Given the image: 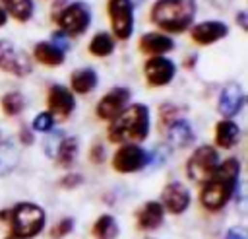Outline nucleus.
<instances>
[{"label": "nucleus", "mask_w": 248, "mask_h": 239, "mask_svg": "<svg viewBox=\"0 0 248 239\" xmlns=\"http://www.w3.org/2000/svg\"><path fill=\"white\" fill-rule=\"evenodd\" d=\"M72 229H74V218H62V220H58V222L52 225L50 237H52V239H64L66 235L72 233Z\"/></svg>", "instance_id": "obj_30"}, {"label": "nucleus", "mask_w": 248, "mask_h": 239, "mask_svg": "<svg viewBox=\"0 0 248 239\" xmlns=\"http://www.w3.org/2000/svg\"><path fill=\"white\" fill-rule=\"evenodd\" d=\"M151 115L149 107L143 103L128 105L114 120L108 122L107 138L112 144H138L149 136Z\"/></svg>", "instance_id": "obj_2"}, {"label": "nucleus", "mask_w": 248, "mask_h": 239, "mask_svg": "<svg viewBox=\"0 0 248 239\" xmlns=\"http://www.w3.org/2000/svg\"><path fill=\"white\" fill-rule=\"evenodd\" d=\"M0 107H2L4 115L16 117V115H19V113L25 109V97H23V93H19V91H8V93L2 95Z\"/></svg>", "instance_id": "obj_26"}, {"label": "nucleus", "mask_w": 248, "mask_h": 239, "mask_svg": "<svg viewBox=\"0 0 248 239\" xmlns=\"http://www.w3.org/2000/svg\"><path fill=\"white\" fill-rule=\"evenodd\" d=\"M227 35H229V25L225 21H219V19H205L202 23H196L190 29L192 41L196 45H202V47L213 45V43L225 39Z\"/></svg>", "instance_id": "obj_14"}, {"label": "nucleus", "mask_w": 248, "mask_h": 239, "mask_svg": "<svg viewBox=\"0 0 248 239\" xmlns=\"http://www.w3.org/2000/svg\"><path fill=\"white\" fill-rule=\"evenodd\" d=\"M159 202H161V206H163L165 212L178 216V214H184L188 210V206L192 202V196H190V190L182 183L172 181V183H169L163 188Z\"/></svg>", "instance_id": "obj_12"}, {"label": "nucleus", "mask_w": 248, "mask_h": 239, "mask_svg": "<svg viewBox=\"0 0 248 239\" xmlns=\"http://www.w3.org/2000/svg\"><path fill=\"white\" fill-rule=\"evenodd\" d=\"M52 128H54V117L48 111H41V113L35 115V119H33V130L43 132V134H48Z\"/></svg>", "instance_id": "obj_27"}, {"label": "nucleus", "mask_w": 248, "mask_h": 239, "mask_svg": "<svg viewBox=\"0 0 248 239\" xmlns=\"http://www.w3.org/2000/svg\"><path fill=\"white\" fill-rule=\"evenodd\" d=\"M149 165L147 152L138 144H122L112 155V167L118 173H136Z\"/></svg>", "instance_id": "obj_9"}, {"label": "nucleus", "mask_w": 248, "mask_h": 239, "mask_svg": "<svg viewBox=\"0 0 248 239\" xmlns=\"http://www.w3.org/2000/svg\"><path fill=\"white\" fill-rule=\"evenodd\" d=\"M78 150H79V144H78V138L76 136H64L60 146H58V152H56V161L58 165L62 167H70L78 155Z\"/></svg>", "instance_id": "obj_25"}, {"label": "nucleus", "mask_w": 248, "mask_h": 239, "mask_svg": "<svg viewBox=\"0 0 248 239\" xmlns=\"http://www.w3.org/2000/svg\"><path fill=\"white\" fill-rule=\"evenodd\" d=\"M0 70L17 78H25L33 72V64L25 51L6 39H0Z\"/></svg>", "instance_id": "obj_8"}, {"label": "nucleus", "mask_w": 248, "mask_h": 239, "mask_svg": "<svg viewBox=\"0 0 248 239\" xmlns=\"http://www.w3.org/2000/svg\"><path fill=\"white\" fill-rule=\"evenodd\" d=\"M149 17L165 33H182L196 17V0H157Z\"/></svg>", "instance_id": "obj_3"}, {"label": "nucleus", "mask_w": 248, "mask_h": 239, "mask_svg": "<svg viewBox=\"0 0 248 239\" xmlns=\"http://www.w3.org/2000/svg\"><path fill=\"white\" fill-rule=\"evenodd\" d=\"M33 58L45 66H60L66 60V52L52 45L50 41H39L33 47Z\"/></svg>", "instance_id": "obj_20"}, {"label": "nucleus", "mask_w": 248, "mask_h": 239, "mask_svg": "<svg viewBox=\"0 0 248 239\" xmlns=\"http://www.w3.org/2000/svg\"><path fill=\"white\" fill-rule=\"evenodd\" d=\"M246 19H248V14H246V12H244V10H242V12H238V14H236V21H238V25H240V27H242V29H244V31H246V29H248V21H246Z\"/></svg>", "instance_id": "obj_36"}, {"label": "nucleus", "mask_w": 248, "mask_h": 239, "mask_svg": "<svg viewBox=\"0 0 248 239\" xmlns=\"http://www.w3.org/2000/svg\"><path fill=\"white\" fill-rule=\"evenodd\" d=\"M194 62H196V56H190L188 60L184 58V66H186V68H192V66H194Z\"/></svg>", "instance_id": "obj_38"}, {"label": "nucleus", "mask_w": 248, "mask_h": 239, "mask_svg": "<svg viewBox=\"0 0 248 239\" xmlns=\"http://www.w3.org/2000/svg\"><path fill=\"white\" fill-rule=\"evenodd\" d=\"M238 177H240V161L236 157H227L219 161L215 173L202 183L200 190V204L207 212H221L231 198L238 190Z\"/></svg>", "instance_id": "obj_1"}, {"label": "nucleus", "mask_w": 248, "mask_h": 239, "mask_svg": "<svg viewBox=\"0 0 248 239\" xmlns=\"http://www.w3.org/2000/svg\"><path fill=\"white\" fill-rule=\"evenodd\" d=\"M54 19L64 35L78 37V35H83L91 23V8L85 2H72L64 6Z\"/></svg>", "instance_id": "obj_6"}, {"label": "nucleus", "mask_w": 248, "mask_h": 239, "mask_svg": "<svg viewBox=\"0 0 248 239\" xmlns=\"http://www.w3.org/2000/svg\"><path fill=\"white\" fill-rule=\"evenodd\" d=\"M130 95H132V93H130L128 87H112V89H108V91L99 99V103H97V107H95L97 117H99L101 120H107V122L114 120V119L128 107Z\"/></svg>", "instance_id": "obj_11"}, {"label": "nucleus", "mask_w": 248, "mask_h": 239, "mask_svg": "<svg viewBox=\"0 0 248 239\" xmlns=\"http://www.w3.org/2000/svg\"><path fill=\"white\" fill-rule=\"evenodd\" d=\"M89 159H91V163H103L105 161V146L103 144H93L91 146V150H89Z\"/></svg>", "instance_id": "obj_33"}, {"label": "nucleus", "mask_w": 248, "mask_h": 239, "mask_svg": "<svg viewBox=\"0 0 248 239\" xmlns=\"http://www.w3.org/2000/svg\"><path fill=\"white\" fill-rule=\"evenodd\" d=\"M132 2H143V0H132Z\"/></svg>", "instance_id": "obj_40"}, {"label": "nucleus", "mask_w": 248, "mask_h": 239, "mask_svg": "<svg viewBox=\"0 0 248 239\" xmlns=\"http://www.w3.org/2000/svg\"><path fill=\"white\" fill-rule=\"evenodd\" d=\"M143 76L149 87H165L176 76V64L167 56H149L143 64Z\"/></svg>", "instance_id": "obj_10"}, {"label": "nucleus", "mask_w": 248, "mask_h": 239, "mask_svg": "<svg viewBox=\"0 0 248 239\" xmlns=\"http://www.w3.org/2000/svg\"><path fill=\"white\" fill-rule=\"evenodd\" d=\"M118 231H120L118 222L112 214H101L91 227V233L95 239H116Z\"/></svg>", "instance_id": "obj_24"}, {"label": "nucleus", "mask_w": 248, "mask_h": 239, "mask_svg": "<svg viewBox=\"0 0 248 239\" xmlns=\"http://www.w3.org/2000/svg\"><path fill=\"white\" fill-rule=\"evenodd\" d=\"M225 239H246V231L242 229V227H231L229 231H227V235H225Z\"/></svg>", "instance_id": "obj_34"}, {"label": "nucleus", "mask_w": 248, "mask_h": 239, "mask_svg": "<svg viewBox=\"0 0 248 239\" xmlns=\"http://www.w3.org/2000/svg\"><path fill=\"white\" fill-rule=\"evenodd\" d=\"M16 239H35L46 225L45 210L35 202H17L10 208Z\"/></svg>", "instance_id": "obj_4"}, {"label": "nucleus", "mask_w": 248, "mask_h": 239, "mask_svg": "<svg viewBox=\"0 0 248 239\" xmlns=\"http://www.w3.org/2000/svg\"><path fill=\"white\" fill-rule=\"evenodd\" d=\"M114 47H116L114 37L108 31H99V33H95L91 37V41L87 45V51H89V54H93L97 58H105V56L112 54Z\"/></svg>", "instance_id": "obj_23"}, {"label": "nucleus", "mask_w": 248, "mask_h": 239, "mask_svg": "<svg viewBox=\"0 0 248 239\" xmlns=\"http://www.w3.org/2000/svg\"><path fill=\"white\" fill-rule=\"evenodd\" d=\"M163 220H165V210L159 200H147L136 212V225L138 229H143V231H153L161 227Z\"/></svg>", "instance_id": "obj_17"}, {"label": "nucleus", "mask_w": 248, "mask_h": 239, "mask_svg": "<svg viewBox=\"0 0 248 239\" xmlns=\"http://www.w3.org/2000/svg\"><path fill=\"white\" fill-rule=\"evenodd\" d=\"M19 140H21L23 146H31V144H33V134H31V130L23 126V128L19 130Z\"/></svg>", "instance_id": "obj_35"}, {"label": "nucleus", "mask_w": 248, "mask_h": 239, "mask_svg": "<svg viewBox=\"0 0 248 239\" xmlns=\"http://www.w3.org/2000/svg\"><path fill=\"white\" fill-rule=\"evenodd\" d=\"M244 107V91L238 84H227L217 99V109L225 119L236 117Z\"/></svg>", "instance_id": "obj_15"}, {"label": "nucleus", "mask_w": 248, "mask_h": 239, "mask_svg": "<svg viewBox=\"0 0 248 239\" xmlns=\"http://www.w3.org/2000/svg\"><path fill=\"white\" fill-rule=\"evenodd\" d=\"M62 138H64V132L62 130H54L52 128L46 134V138H45V154L48 157H56V152H58V146H60Z\"/></svg>", "instance_id": "obj_28"}, {"label": "nucleus", "mask_w": 248, "mask_h": 239, "mask_svg": "<svg viewBox=\"0 0 248 239\" xmlns=\"http://www.w3.org/2000/svg\"><path fill=\"white\" fill-rule=\"evenodd\" d=\"M6 21H8V16H6V12L0 8V27H4V25H6Z\"/></svg>", "instance_id": "obj_37"}, {"label": "nucleus", "mask_w": 248, "mask_h": 239, "mask_svg": "<svg viewBox=\"0 0 248 239\" xmlns=\"http://www.w3.org/2000/svg\"><path fill=\"white\" fill-rule=\"evenodd\" d=\"M0 8L6 12V16H12L17 21H29L35 14L33 0H0Z\"/></svg>", "instance_id": "obj_22"}, {"label": "nucleus", "mask_w": 248, "mask_h": 239, "mask_svg": "<svg viewBox=\"0 0 248 239\" xmlns=\"http://www.w3.org/2000/svg\"><path fill=\"white\" fill-rule=\"evenodd\" d=\"M46 105H48V113L52 117L56 115L60 119H68L76 109V99L68 87H64L60 84H52L46 93Z\"/></svg>", "instance_id": "obj_13"}, {"label": "nucleus", "mask_w": 248, "mask_h": 239, "mask_svg": "<svg viewBox=\"0 0 248 239\" xmlns=\"http://www.w3.org/2000/svg\"><path fill=\"white\" fill-rule=\"evenodd\" d=\"M138 49L143 54H147V56H165V52H169V51L174 49V41L167 33L149 31V33H143L140 37Z\"/></svg>", "instance_id": "obj_16"}, {"label": "nucleus", "mask_w": 248, "mask_h": 239, "mask_svg": "<svg viewBox=\"0 0 248 239\" xmlns=\"http://www.w3.org/2000/svg\"><path fill=\"white\" fill-rule=\"evenodd\" d=\"M219 161L221 159H219L217 148H213L209 144H202L190 154V157L186 161V175L190 181L202 185L215 173Z\"/></svg>", "instance_id": "obj_5"}, {"label": "nucleus", "mask_w": 248, "mask_h": 239, "mask_svg": "<svg viewBox=\"0 0 248 239\" xmlns=\"http://www.w3.org/2000/svg\"><path fill=\"white\" fill-rule=\"evenodd\" d=\"M213 140H215V146L223 148V150H231L232 146L238 144L240 140V128L238 124L232 120V119H221L215 128H213Z\"/></svg>", "instance_id": "obj_19"}, {"label": "nucleus", "mask_w": 248, "mask_h": 239, "mask_svg": "<svg viewBox=\"0 0 248 239\" xmlns=\"http://www.w3.org/2000/svg\"><path fill=\"white\" fill-rule=\"evenodd\" d=\"M107 16L110 19L112 37L128 41L134 33V2L132 0H108Z\"/></svg>", "instance_id": "obj_7"}, {"label": "nucleus", "mask_w": 248, "mask_h": 239, "mask_svg": "<svg viewBox=\"0 0 248 239\" xmlns=\"http://www.w3.org/2000/svg\"><path fill=\"white\" fill-rule=\"evenodd\" d=\"M194 140H196V136H194L192 124L188 120L176 119L167 126V142H169V146L182 150V148H190L194 144Z\"/></svg>", "instance_id": "obj_18"}, {"label": "nucleus", "mask_w": 248, "mask_h": 239, "mask_svg": "<svg viewBox=\"0 0 248 239\" xmlns=\"http://www.w3.org/2000/svg\"><path fill=\"white\" fill-rule=\"evenodd\" d=\"M159 115H161V122L165 124V126H169L172 120H176L178 117V109L174 107V105H170V103H165V105H161V109H159Z\"/></svg>", "instance_id": "obj_31"}, {"label": "nucleus", "mask_w": 248, "mask_h": 239, "mask_svg": "<svg viewBox=\"0 0 248 239\" xmlns=\"http://www.w3.org/2000/svg\"><path fill=\"white\" fill-rule=\"evenodd\" d=\"M0 144H2V132H0Z\"/></svg>", "instance_id": "obj_39"}, {"label": "nucleus", "mask_w": 248, "mask_h": 239, "mask_svg": "<svg viewBox=\"0 0 248 239\" xmlns=\"http://www.w3.org/2000/svg\"><path fill=\"white\" fill-rule=\"evenodd\" d=\"M81 183H83V177H81L79 173H70V175H66V177L60 179V187H62V188H68V190L79 187Z\"/></svg>", "instance_id": "obj_32"}, {"label": "nucleus", "mask_w": 248, "mask_h": 239, "mask_svg": "<svg viewBox=\"0 0 248 239\" xmlns=\"http://www.w3.org/2000/svg\"><path fill=\"white\" fill-rule=\"evenodd\" d=\"M99 84V76L93 68L85 66V68H79L76 72H72L70 76V87H72V93H78V95H85V93H91Z\"/></svg>", "instance_id": "obj_21"}, {"label": "nucleus", "mask_w": 248, "mask_h": 239, "mask_svg": "<svg viewBox=\"0 0 248 239\" xmlns=\"http://www.w3.org/2000/svg\"><path fill=\"white\" fill-rule=\"evenodd\" d=\"M0 239H16V233H14V222H12V212H10V208L0 210Z\"/></svg>", "instance_id": "obj_29"}]
</instances>
